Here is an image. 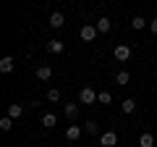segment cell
Masks as SVG:
<instances>
[{"instance_id": "obj_20", "label": "cell", "mask_w": 157, "mask_h": 147, "mask_svg": "<svg viewBox=\"0 0 157 147\" xmlns=\"http://www.w3.org/2000/svg\"><path fill=\"white\" fill-rule=\"evenodd\" d=\"M0 129H3V131H11V129H13V118L3 116V118H0Z\"/></svg>"}, {"instance_id": "obj_14", "label": "cell", "mask_w": 157, "mask_h": 147, "mask_svg": "<svg viewBox=\"0 0 157 147\" xmlns=\"http://www.w3.org/2000/svg\"><path fill=\"white\" fill-rule=\"evenodd\" d=\"M144 26H147V18H141V16H134V18H131V29H136V32H141Z\"/></svg>"}, {"instance_id": "obj_6", "label": "cell", "mask_w": 157, "mask_h": 147, "mask_svg": "<svg viewBox=\"0 0 157 147\" xmlns=\"http://www.w3.org/2000/svg\"><path fill=\"white\" fill-rule=\"evenodd\" d=\"M47 24H50L52 29H60L63 24H66V16H63L60 11H55V13H50V21H47Z\"/></svg>"}, {"instance_id": "obj_10", "label": "cell", "mask_w": 157, "mask_h": 147, "mask_svg": "<svg viewBox=\"0 0 157 147\" xmlns=\"http://www.w3.org/2000/svg\"><path fill=\"white\" fill-rule=\"evenodd\" d=\"M94 26H97V32H100V34H107V32L113 29V21H110V18H105V16H102L100 21L94 24Z\"/></svg>"}, {"instance_id": "obj_4", "label": "cell", "mask_w": 157, "mask_h": 147, "mask_svg": "<svg viewBox=\"0 0 157 147\" xmlns=\"http://www.w3.org/2000/svg\"><path fill=\"white\" fill-rule=\"evenodd\" d=\"M78 110H81L78 102H66V108H63V113H66L68 121H76V118H78Z\"/></svg>"}, {"instance_id": "obj_3", "label": "cell", "mask_w": 157, "mask_h": 147, "mask_svg": "<svg viewBox=\"0 0 157 147\" xmlns=\"http://www.w3.org/2000/svg\"><path fill=\"white\" fill-rule=\"evenodd\" d=\"M113 55H115V58H118V61H121V63H126V61H128V58H131V47L121 42V45H115V50H113Z\"/></svg>"}, {"instance_id": "obj_7", "label": "cell", "mask_w": 157, "mask_h": 147, "mask_svg": "<svg viewBox=\"0 0 157 147\" xmlns=\"http://www.w3.org/2000/svg\"><path fill=\"white\" fill-rule=\"evenodd\" d=\"M34 76H37L39 81H47L52 76V68L50 66H37V71H34Z\"/></svg>"}, {"instance_id": "obj_15", "label": "cell", "mask_w": 157, "mask_h": 147, "mask_svg": "<svg viewBox=\"0 0 157 147\" xmlns=\"http://www.w3.org/2000/svg\"><path fill=\"white\" fill-rule=\"evenodd\" d=\"M55 124H58V118H55L52 113H45V116H42V126H45V129H52Z\"/></svg>"}, {"instance_id": "obj_8", "label": "cell", "mask_w": 157, "mask_h": 147, "mask_svg": "<svg viewBox=\"0 0 157 147\" xmlns=\"http://www.w3.org/2000/svg\"><path fill=\"white\" fill-rule=\"evenodd\" d=\"M13 68H16V61H13L11 55H6L3 61H0V71H3V74H11Z\"/></svg>"}, {"instance_id": "obj_5", "label": "cell", "mask_w": 157, "mask_h": 147, "mask_svg": "<svg viewBox=\"0 0 157 147\" xmlns=\"http://www.w3.org/2000/svg\"><path fill=\"white\" fill-rule=\"evenodd\" d=\"M100 145L102 147H115L118 145V134H115V131H105V134L100 137Z\"/></svg>"}, {"instance_id": "obj_13", "label": "cell", "mask_w": 157, "mask_h": 147, "mask_svg": "<svg viewBox=\"0 0 157 147\" xmlns=\"http://www.w3.org/2000/svg\"><path fill=\"white\" fill-rule=\"evenodd\" d=\"M121 110H123V113H134V110H136V100H131V97H126V100L121 102Z\"/></svg>"}, {"instance_id": "obj_17", "label": "cell", "mask_w": 157, "mask_h": 147, "mask_svg": "<svg viewBox=\"0 0 157 147\" xmlns=\"http://www.w3.org/2000/svg\"><path fill=\"white\" fill-rule=\"evenodd\" d=\"M115 81H118L121 87L128 84V81H131V74H128V71H118V74H115Z\"/></svg>"}, {"instance_id": "obj_1", "label": "cell", "mask_w": 157, "mask_h": 147, "mask_svg": "<svg viewBox=\"0 0 157 147\" xmlns=\"http://www.w3.org/2000/svg\"><path fill=\"white\" fill-rule=\"evenodd\" d=\"M97 26L94 24H84L81 26V32H78V37H81V42H94V37H97Z\"/></svg>"}, {"instance_id": "obj_12", "label": "cell", "mask_w": 157, "mask_h": 147, "mask_svg": "<svg viewBox=\"0 0 157 147\" xmlns=\"http://www.w3.org/2000/svg\"><path fill=\"white\" fill-rule=\"evenodd\" d=\"M139 147H155V137H152L149 131H144V134L139 137Z\"/></svg>"}, {"instance_id": "obj_9", "label": "cell", "mask_w": 157, "mask_h": 147, "mask_svg": "<svg viewBox=\"0 0 157 147\" xmlns=\"http://www.w3.org/2000/svg\"><path fill=\"white\" fill-rule=\"evenodd\" d=\"M81 131H84L81 126H68V129H66V139L68 142H76L78 137H81Z\"/></svg>"}, {"instance_id": "obj_18", "label": "cell", "mask_w": 157, "mask_h": 147, "mask_svg": "<svg viewBox=\"0 0 157 147\" xmlns=\"http://www.w3.org/2000/svg\"><path fill=\"white\" fill-rule=\"evenodd\" d=\"M97 102H100V105H110L113 95H110V92H97Z\"/></svg>"}, {"instance_id": "obj_21", "label": "cell", "mask_w": 157, "mask_h": 147, "mask_svg": "<svg viewBox=\"0 0 157 147\" xmlns=\"http://www.w3.org/2000/svg\"><path fill=\"white\" fill-rule=\"evenodd\" d=\"M47 100H50V102H58V100H60V89H58V87H52V89L47 92Z\"/></svg>"}, {"instance_id": "obj_11", "label": "cell", "mask_w": 157, "mask_h": 147, "mask_svg": "<svg viewBox=\"0 0 157 147\" xmlns=\"http://www.w3.org/2000/svg\"><path fill=\"white\" fill-rule=\"evenodd\" d=\"M21 116H24V105H18V102L16 105H8V118L16 121V118H21Z\"/></svg>"}, {"instance_id": "obj_2", "label": "cell", "mask_w": 157, "mask_h": 147, "mask_svg": "<svg viewBox=\"0 0 157 147\" xmlns=\"http://www.w3.org/2000/svg\"><path fill=\"white\" fill-rule=\"evenodd\" d=\"M78 102H81V105H92V102H97V92L92 89V87H81V92H78Z\"/></svg>"}, {"instance_id": "obj_19", "label": "cell", "mask_w": 157, "mask_h": 147, "mask_svg": "<svg viewBox=\"0 0 157 147\" xmlns=\"http://www.w3.org/2000/svg\"><path fill=\"white\" fill-rule=\"evenodd\" d=\"M84 131H86V134H100V124H97V121H86Z\"/></svg>"}, {"instance_id": "obj_22", "label": "cell", "mask_w": 157, "mask_h": 147, "mask_svg": "<svg viewBox=\"0 0 157 147\" xmlns=\"http://www.w3.org/2000/svg\"><path fill=\"white\" fill-rule=\"evenodd\" d=\"M149 32L157 34V18H152V21H149Z\"/></svg>"}, {"instance_id": "obj_23", "label": "cell", "mask_w": 157, "mask_h": 147, "mask_svg": "<svg viewBox=\"0 0 157 147\" xmlns=\"http://www.w3.org/2000/svg\"><path fill=\"white\" fill-rule=\"evenodd\" d=\"M45 147H47V145H45Z\"/></svg>"}, {"instance_id": "obj_16", "label": "cell", "mask_w": 157, "mask_h": 147, "mask_svg": "<svg viewBox=\"0 0 157 147\" xmlns=\"http://www.w3.org/2000/svg\"><path fill=\"white\" fill-rule=\"evenodd\" d=\"M47 53H63V42L60 40H50L47 42Z\"/></svg>"}]
</instances>
